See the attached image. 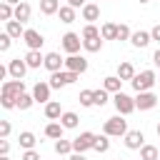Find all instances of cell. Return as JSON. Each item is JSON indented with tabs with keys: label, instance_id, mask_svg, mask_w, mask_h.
<instances>
[{
	"label": "cell",
	"instance_id": "4",
	"mask_svg": "<svg viewBox=\"0 0 160 160\" xmlns=\"http://www.w3.org/2000/svg\"><path fill=\"white\" fill-rule=\"evenodd\" d=\"M112 102H115V110H118L120 115H130V112L135 110V98H130V95H125L122 90H120V92H115V98H112Z\"/></svg>",
	"mask_w": 160,
	"mask_h": 160
},
{
	"label": "cell",
	"instance_id": "50",
	"mask_svg": "<svg viewBox=\"0 0 160 160\" xmlns=\"http://www.w3.org/2000/svg\"><path fill=\"white\" fill-rule=\"evenodd\" d=\"M0 160H10V158H8V155H2V158H0Z\"/></svg>",
	"mask_w": 160,
	"mask_h": 160
},
{
	"label": "cell",
	"instance_id": "40",
	"mask_svg": "<svg viewBox=\"0 0 160 160\" xmlns=\"http://www.w3.org/2000/svg\"><path fill=\"white\" fill-rule=\"evenodd\" d=\"M0 102H2V108H5V110L15 108V98H10V95H2V98H0Z\"/></svg>",
	"mask_w": 160,
	"mask_h": 160
},
{
	"label": "cell",
	"instance_id": "1",
	"mask_svg": "<svg viewBox=\"0 0 160 160\" xmlns=\"http://www.w3.org/2000/svg\"><path fill=\"white\" fill-rule=\"evenodd\" d=\"M130 82H132L135 92H145L158 82V75H155V70H142V72H135V78Z\"/></svg>",
	"mask_w": 160,
	"mask_h": 160
},
{
	"label": "cell",
	"instance_id": "11",
	"mask_svg": "<svg viewBox=\"0 0 160 160\" xmlns=\"http://www.w3.org/2000/svg\"><path fill=\"white\" fill-rule=\"evenodd\" d=\"M145 145V135L140 132V130H128L125 132V148L128 150H138V148H142Z\"/></svg>",
	"mask_w": 160,
	"mask_h": 160
},
{
	"label": "cell",
	"instance_id": "7",
	"mask_svg": "<svg viewBox=\"0 0 160 160\" xmlns=\"http://www.w3.org/2000/svg\"><path fill=\"white\" fill-rule=\"evenodd\" d=\"M22 92H25V82L22 80H15L12 78V80H5L2 82V95H10V98L18 100V95H22Z\"/></svg>",
	"mask_w": 160,
	"mask_h": 160
},
{
	"label": "cell",
	"instance_id": "28",
	"mask_svg": "<svg viewBox=\"0 0 160 160\" xmlns=\"http://www.w3.org/2000/svg\"><path fill=\"white\" fill-rule=\"evenodd\" d=\"M78 112H62L60 115V122H62V128H68V130H72V128H78Z\"/></svg>",
	"mask_w": 160,
	"mask_h": 160
},
{
	"label": "cell",
	"instance_id": "20",
	"mask_svg": "<svg viewBox=\"0 0 160 160\" xmlns=\"http://www.w3.org/2000/svg\"><path fill=\"white\" fill-rule=\"evenodd\" d=\"M118 78H120V80H132V78H135L132 62H120V65H118Z\"/></svg>",
	"mask_w": 160,
	"mask_h": 160
},
{
	"label": "cell",
	"instance_id": "32",
	"mask_svg": "<svg viewBox=\"0 0 160 160\" xmlns=\"http://www.w3.org/2000/svg\"><path fill=\"white\" fill-rule=\"evenodd\" d=\"M32 102H35V98H32V95H28V92H22V95H18V100H15V108H20V110H28Z\"/></svg>",
	"mask_w": 160,
	"mask_h": 160
},
{
	"label": "cell",
	"instance_id": "18",
	"mask_svg": "<svg viewBox=\"0 0 160 160\" xmlns=\"http://www.w3.org/2000/svg\"><path fill=\"white\" fill-rule=\"evenodd\" d=\"M100 18V8L95 5V2H88L85 8H82V20H88V22H95Z\"/></svg>",
	"mask_w": 160,
	"mask_h": 160
},
{
	"label": "cell",
	"instance_id": "2",
	"mask_svg": "<svg viewBox=\"0 0 160 160\" xmlns=\"http://www.w3.org/2000/svg\"><path fill=\"white\" fill-rule=\"evenodd\" d=\"M102 132L105 135H110V138H125V132H128V122L122 120V115L118 112L115 118H108L105 120V125H102Z\"/></svg>",
	"mask_w": 160,
	"mask_h": 160
},
{
	"label": "cell",
	"instance_id": "29",
	"mask_svg": "<svg viewBox=\"0 0 160 160\" xmlns=\"http://www.w3.org/2000/svg\"><path fill=\"white\" fill-rule=\"evenodd\" d=\"M18 140H20V148H25V150H32V148H35V142H38V138H35L32 132H28V130H25V132H20V138H18Z\"/></svg>",
	"mask_w": 160,
	"mask_h": 160
},
{
	"label": "cell",
	"instance_id": "43",
	"mask_svg": "<svg viewBox=\"0 0 160 160\" xmlns=\"http://www.w3.org/2000/svg\"><path fill=\"white\" fill-rule=\"evenodd\" d=\"M8 152H10V142L2 138V140H0V155H8Z\"/></svg>",
	"mask_w": 160,
	"mask_h": 160
},
{
	"label": "cell",
	"instance_id": "39",
	"mask_svg": "<svg viewBox=\"0 0 160 160\" xmlns=\"http://www.w3.org/2000/svg\"><path fill=\"white\" fill-rule=\"evenodd\" d=\"M10 42H12V38H10L8 32H2V35H0V50H2V52L10 50Z\"/></svg>",
	"mask_w": 160,
	"mask_h": 160
},
{
	"label": "cell",
	"instance_id": "38",
	"mask_svg": "<svg viewBox=\"0 0 160 160\" xmlns=\"http://www.w3.org/2000/svg\"><path fill=\"white\" fill-rule=\"evenodd\" d=\"M130 28L128 25H118V40H130Z\"/></svg>",
	"mask_w": 160,
	"mask_h": 160
},
{
	"label": "cell",
	"instance_id": "42",
	"mask_svg": "<svg viewBox=\"0 0 160 160\" xmlns=\"http://www.w3.org/2000/svg\"><path fill=\"white\" fill-rule=\"evenodd\" d=\"M22 160H40V152H35V148L32 150H25L22 152Z\"/></svg>",
	"mask_w": 160,
	"mask_h": 160
},
{
	"label": "cell",
	"instance_id": "36",
	"mask_svg": "<svg viewBox=\"0 0 160 160\" xmlns=\"http://www.w3.org/2000/svg\"><path fill=\"white\" fill-rule=\"evenodd\" d=\"M90 38H100V30H98L92 22H88L85 30H82V40H90Z\"/></svg>",
	"mask_w": 160,
	"mask_h": 160
},
{
	"label": "cell",
	"instance_id": "6",
	"mask_svg": "<svg viewBox=\"0 0 160 160\" xmlns=\"http://www.w3.org/2000/svg\"><path fill=\"white\" fill-rule=\"evenodd\" d=\"M80 45H82V40H80L78 32H65V35H62V50H65L68 55H78Z\"/></svg>",
	"mask_w": 160,
	"mask_h": 160
},
{
	"label": "cell",
	"instance_id": "19",
	"mask_svg": "<svg viewBox=\"0 0 160 160\" xmlns=\"http://www.w3.org/2000/svg\"><path fill=\"white\" fill-rule=\"evenodd\" d=\"M30 12H32V10H30V5H28L25 0H22L20 5H15V20H20V22H28V20H30Z\"/></svg>",
	"mask_w": 160,
	"mask_h": 160
},
{
	"label": "cell",
	"instance_id": "45",
	"mask_svg": "<svg viewBox=\"0 0 160 160\" xmlns=\"http://www.w3.org/2000/svg\"><path fill=\"white\" fill-rule=\"evenodd\" d=\"M150 35H152V40H158V42H160V25H155V28L150 30Z\"/></svg>",
	"mask_w": 160,
	"mask_h": 160
},
{
	"label": "cell",
	"instance_id": "26",
	"mask_svg": "<svg viewBox=\"0 0 160 160\" xmlns=\"http://www.w3.org/2000/svg\"><path fill=\"white\" fill-rule=\"evenodd\" d=\"M160 158V150L155 145H142L140 148V160H158Z\"/></svg>",
	"mask_w": 160,
	"mask_h": 160
},
{
	"label": "cell",
	"instance_id": "35",
	"mask_svg": "<svg viewBox=\"0 0 160 160\" xmlns=\"http://www.w3.org/2000/svg\"><path fill=\"white\" fill-rule=\"evenodd\" d=\"M80 105H85V108L95 105V90H82L80 92Z\"/></svg>",
	"mask_w": 160,
	"mask_h": 160
},
{
	"label": "cell",
	"instance_id": "52",
	"mask_svg": "<svg viewBox=\"0 0 160 160\" xmlns=\"http://www.w3.org/2000/svg\"><path fill=\"white\" fill-rule=\"evenodd\" d=\"M118 160H120V158H118Z\"/></svg>",
	"mask_w": 160,
	"mask_h": 160
},
{
	"label": "cell",
	"instance_id": "49",
	"mask_svg": "<svg viewBox=\"0 0 160 160\" xmlns=\"http://www.w3.org/2000/svg\"><path fill=\"white\" fill-rule=\"evenodd\" d=\"M155 132H158V138H160V122H158V128H155Z\"/></svg>",
	"mask_w": 160,
	"mask_h": 160
},
{
	"label": "cell",
	"instance_id": "37",
	"mask_svg": "<svg viewBox=\"0 0 160 160\" xmlns=\"http://www.w3.org/2000/svg\"><path fill=\"white\" fill-rule=\"evenodd\" d=\"M105 102H108V90H105V88H102V90H95V105L102 108Z\"/></svg>",
	"mask_w": 160,
	"mask_h": 160
},
{
	"label": "cell",
	"instance_id": "25",
	"mask_svg": "<svg viewBox=\"0 0 160 160\" xmlns=\"http://www.w3.org/2000/svg\"><path fill=\"white\" fill-rule=\"evenodd\" d=\"M100 35H102V40H118V25L115 22H105L100 28Z\"/></svg>",
	"mask_w": 160,
	"mask_h": 160
},
{
	"label": "cell",
	"instance_id": "5",
	"mask_svg": "<svg viewBox=\"0 0 160 160\" xmlns=\"http://www.w3.org/2000/svg\"><path fill=\"white\" fill-rule=\"evenodd\" d=\"M95 138H98L95 132H88V130L80 132V135L72 140V150H75V152H85V150H90V148L95 145Z\"/></svg>",
	"mask_w": 160,
	"mask_h": 160
},
{
	"label": "cell",
	"instance_id": "48",
	"mask_svg": "<svg viewBox=\"0 0 160 160\" xmlns=\"http://www.w3.org/2000/svg\"><path fill=\"white\" fill-rule=\"evenodd\" d=\"M5 2H10V5H20L22 0H5Z\"/></svg>",
	"mask_w": 160,
	"mask_h": 160
},
{
	"label": "cell",
	"instance_id": "21",
	"mask_svg": "<svg viewBox=\"0 0 160 160\" xmlns=\"http://www.w3.org/2000/svg\"><path fill=\"white\" fill-rule=\"evenodd\" d=\"M120 85H122V80H120L118 75H108V78L102 80V88H105L108 92H120Z\"/></svg>",
	"mask_w": 160,
	"mask_h": 160
},
{
	"label": "cell",
	"instance_id": "13",
	"mask_svg": "<svg viewBox=\"0 0 160 160\" xmlns=\"http://www.w3.org/2000/svg\"><path fill=\"white\" fill-rule=\"evenodd\" d=\"M50 82H35V88H32V98H35V102H50Z\"/></svg>",
	"mask_w": 160,
	"mask_h": 160
},
{
	"label": "cell",
	"instance_id": "51",
	"mask_svg": "<svg viewBox=\"0 0 160 160\" xmlns=\"http://www.w3.org/2000/svg\"><path fill=\"white\" fill-rule=\"evenodd\" d=\"M140 2H150V0H140Z\"/></svg>",
	"mask_w": 160,
	"mask_h": 160
},
{
	"label": "cell",
	"instance_id": "3",
	"mask_svg": "<svg viewBox=\"0 0 160 160\" xmlns=\"http://www.w3.org/2000/svg\"><path fill=\"white\" fill-rule=\"evenodd\" d=\"M80 78V72H72V70H58V72H52L50 75V88H55V90H60V88H65V85H70V82H75Z\"/></svg>",
	"mask_w": 160,
	"mask_h": 160
},
{
	"label": "cell",
	"instance_id": "23",
	"mask_svg": "<svg viewBox=\"0 0 160 160\" xmlns=\"http://www.w3.org/2000/svg\"><path fill=\"white\" fill-rule=\"evenodd\" d=\"M62 130H65L62 122H48V125H45V135L52 138V140H60V138H62Z\"/></svg>",
	"mask_w": 160,
	"mask_h": 160
},
{
	"label": "cell",
	"instance_id": "46",
	"mask_svg": "<svg viewBox=\"0 0 160 160\" xmlns=\"http://www.w3.org/2000/svg\"><path fill=\"white\" fill-rule=\"evenodd\" d=\"M152 62L160 68V50H155V52H152Z\"/></svg>",
	"mask_w": 160,
	"mask_h": 160
},
{
	"label": "cell",
	"instance_id": "27",
	"mask_svg": "<svg viewBox=\"0 0 160 160\" xmlns=\"http://www.w3.org/2000/svg\"><path fill=\"white\" fill-rule=\"evenodd\" d=\"M58 12H60V22H65V25L75 22V8H70V5H62Z\"/></svg>",
	"mask_w": 160,
	"mask_h": 160
},
{
	"label": "cell",
	"instance_id": "17",
	"mask_svg": "<svg viewBox=\"0 0 160 160\" xmlns=\"http://www.w3.org/2000/svg\"><path fill=\"white\" fill-rule=\"evenodd\" d=\"M25 62H28V68H40V65H45V55H40V50H28Z\"/></svg>",
	"mask_w": 160,
	"mask_h": 160
},
{
	"label": "cell",
	"instance_id": "8",
	"mask_svg": "<svg viewBox=\"0 0 160 160\" xmlns=\"http://www.w3.org/2000/svg\"><path fill=\"white\" fill-rule=\"evenodd\" d=\"M65 70L85 72V70H88V60H85L82 55H68V58H65Z\"/></svg>",
	"mask_w": 160,
	"mask_h": 160
},
{
	"label": "cell",
	"instance_id": "44",
	"mask_svg": "<svg viewBox=\"0 0 160 160\" xmlns=\"http://www.w3.org/2000/svg\"><path fill=\"white\" fill-rule=\"evenodd\" d=\"M68 5H70V8H75V10H78V8H85V5H88V2H85V0H68Z\"/></svg>",
	"mask_w": 160,
	"mask_h": 160
},
{
	"label": "cell",
	"instance_id": "16",
	"mask_svg": "<svg viewBox=\"0 0 160 160\" xmlns=\"http://www.w3.org/2000/svg\"><path fill=\"white\" fill-rule=\"evenodd\" d=\"M150 40H152V35H150V32H145V30H138V32H132V35H130V42H132L135 48H145Z\"/></svg>",
	"mask_w": 160,
	"mask_h": 160
},
{
	"label": "cell",
	"instance_id": "34",
	"mask_svg": "<svg viewBox=\"0 0 160 160\" xmlns=\"http://www.w3.org/2000/svg\"><path fill=\"white\" fill-rule=\"evenodd\" d=\"M0 18H2V20H5V22H8V20H12V18H15V8H12V5H10V2H5V0H2V5H0Z\"/></svg>",
	"mask_w": 160,
	"mask_h": 160
},
{
	"label": "cell",
	"instance_id": "15",
	"mask_svg": "<svg viewBox=\"0 0 160 160\" xmlns=\"http://www.w3.org/2000/svg\"><path fill=\"white\" fill-rule=\"evenodd\" d=\"M5 32H8L10 38H20V35H25V30H22V22H20V20H15V18L5 22Z\"/></svg>",
	"mask_w": 160,
	"mask_h": 160
},
{
	"label": "cell",
	"instance_id": "47",
	"mask_svg": "<svg viewBox=\"0 0 160 160\" xmlns=\"http://www.w3.org/2000/svg\"><path fill=\"white\" fill-rule=\"evenodd\" d=\"M70 160H85V155L82 152H75V155H70Z\"/></svg>",
	"mask_w": 160,
	"mask_h": 160
},
{
	"label": "cell",
	"instance_id": "10",
	"mask_svg": "<svg viewBox=\"0 0 160 160\" xmlns=\"http://www.w3.org/2000/svg\"><path fill=\"white\" fill-rule=\"evenodd\" d=\"M155 105H158V98H155L150 90L138 92V98H135V108H140V110H152Z\"/></svg>",
	"mask_w": 160,
	"mask_h": 160
},
{
	"label": "cell",
	"instance_id": "24",
	"mask_svg": "<svg viewBox=\"0 0 160 160\" xmlns=\"http://www.w3.org/2000/svg\"><path fill=\"white\" fill-rule=\"evenodd\" d=\"M60 10V0H40V12L42 15H55Z\"/></svg>",
	"mask_w": 160,
	"mask_h": 160
},
{
	"label": "cell",
	"instance_id": "31",
	"mask_svg": "<svg viewBox=\"0 0 160 160\" xmlns=\"http://www.w3.org/2000/svg\"><path fill=\"white\" fill-rule=\"evenodd\" d=\"M82 48H85L88 52H98V50L102 48V35H100V38H90V40H82Z\"/></svg>",
	"mask_w": 160,
	"mask_h": 160
},
{
	"label": "cell",
	"instance_id": "22",
	"mask_svg": "<svg viewBox=\"0 0 160 160\" xmlns=\"http://www.w3.org/2000/svg\"><path fill=\"white\" fill-rule=\"evenodd\" d=\"M60 115H62V110H60V102H55V100L45 102V118H48V120H58Z\"/></svg>",
	"mask_w": 160,
	"mask_h": 160
},
{
	"label": "cell",
	"instance_id": "33",
	"mask_svg": "<svg viewBox=\"0 0 160 160\" xmlns=\"http://www.w3.org/2000/svg\"><path fill=\"white\" fill-rule=\"evenodd\" d=\"M55 152L58 155H68V152H72V142L70 140H55Z\"/></svg>",
	"mask_w": 160,
	"mask_h": 160
},
{
	"label": "cell",
	"instance_id": "14",
	"mask_svg": "<svg viewBox=\"0 0 160 160\" xmlns=\"http://www.w3.org/2000/svg\"><path fill=\"white\" fill-rule=\"evenodd\" d=\"M62 65H65V60L60 58V52H48V55H45V68H48L50 72H58Z\"/></svg>",
	"mask_w": 160,
	"mask_h": 160
},
{
	"label": "cell",
	"instance_id": "9",
	"mask_svg": "<svg viewBox=\"0 0 160 160\" xmlns=\"http://www.w3.org/2000/svg\"><path fill=\"white\" fill-rule=\"evenodd\" d=\"M8 72H10L15 80H22L25 72H28V62H25V58H22V60H20V58L10 60V62H8Z\"/></svg>",
	"mask_w": 160,
	"mask_h": 160
},
{
	"label": "cell",
	"instance_id": "30",
	"mask_svg": "<svg viewBox=\"0 0 160 160\" xmlns=\"http://www.w3.org/2000/svg\"><path fill=\"white\" fill-rule=\"evenodd\" d=\"M108 138H110V135H105V132H102V135H98V138H95L92 150H98V152H108V150H110V140H108Z\"/></svg>",
	"mask_w": 160,
	"mask_h": 160
},
{
	"label": "cell",
	"instance_id": "12",
	"mask_svg": "<svg viewBox=\"0 0 160 160\" xmlns=\"http://www.w3.org/2000/svg\"><path fill=\"white\" fill-rule=\"evenodd\" d=\"M22 40H25V45L30 48V50H40L42 48V42H45V38L38 32V30H25V35H22Z\"/></svg>",
	"mask_w": 160,
	"mask_h": 160
},
{
	"label": "cell",
	"instance_id": "41",
	"mask_svg": "<svg viewBox=\"0 0 160 160\" xmlns=\"http://www.w3.org/2000/svg\"><path fill=\"white\" fill-rule=\"evenodd\" d=\"M10 130H12V128H10V122H8V120H0V138H8V135H10Z\"/></svg>",
	"mask_w": 160,
	"mask_h": 160
}]
</instances>
